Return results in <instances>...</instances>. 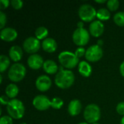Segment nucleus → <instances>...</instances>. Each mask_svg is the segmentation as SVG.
Returning <instances> with one entry per match:
<instances>
[{
	"mask_svg": "<svg viewBox=\"0 0 124 124\" xmlns=\"http://www.w3.org/2000/svg\"><path fill=\"white\" fill-rule=\"evenodd\" d=\"M75 81L74 73L70 70L59 71L54 77V83L60 89H65L70 88Z\"/></svg>",
	"mask_w": 124,
	"mask_h": 124,
	"instance_id": "f257e3e1",
	"label": "nucleus"
},
{
	"mask_svg": "<svg viewBox=\"0 0 124 124\" xmlns=\"http://www.w3.org/2000/svg\"><path fill=\"white\" fill-rule=\"evenodd\" d=\"M7 110L10 117L14 119H20L25 113V106L22 101L17 99L10 100L7 105Z\"/></svg>",
	"mask_w": 124,
	"mask_h": 124,
	"instance_id": "f03ea898",
	"label": "nucleus"
},
{
	"mask_svg": "<svg viewBox=\"0 0 124 124\" xmlns=\"http://www.w3.org/2000/svg\"><path fill=\"white\" fill-rule=\"evenodd\" d=\"M58 60L61 65L68 69L74 68L79 64V58L74 52L70 51L61 52L58 55Z\"/></svg>",
	"mask_w": 124,
	"mask_h": 124,
	"instance_id": "7ed1b4c3",
	"label": "nucleus"
},
{
	"mask_svg": "<svg viewBox=\"0 0 124 124\" xmlns=\"http://www.w3.org/2000/svg\"><path fill=\"white\" fill-rule=\"evenodd\" d=\"M26 74V68L22 63L15 62L12 65L8 70L9 78L14 82L22 81Z\"/></svg>",
	"mask_w": 124,
	"mask_h": 124,
	"instance_id": "20e7f679",
	"label": "nucleus"
},
{
	"mask_svg": "<svg viewBox=\"0 0 124 124\" xmlns=\"http://www.w3.org/2000/svg\"><path fill=\"white\" fill-rule=\"evenodd\" d=\"M101 117V110L96 104L88 105L84 111V118L89 124L97 123Z\"/></svg>",
	"mask_w": 124,
	"mask_h": 124,
	"instance_id": "39448f33",
	"label": "nucleus"
},
{
	"mask_svg": "<svg viewBox=\"0 0 124 124\" xmlns=\"http://www.w3.org/2000/svg\"><path fill=\"white\" fill-rule=\"evenodd\" d=\"M78 15L82 21L92 22L97 17V11L91 4H84L78 9Z\"/></svg>",
	"mask_w": 124,
	"mask_h": 124,
	"instance_id": "423d86ee",
	"label": "nucleus"
},
{
	"mask_svg": "<svg viewBox=\"0 0 124 124\" xmlns=\"http://www.w3.org/2000/svg\"><path fill=\"white\" fill-rule=\"evenodd\" d=\"M72 38L73 42L76 45L79 46H83L88 44L90 39V35L89 31L84 28H76L73 31Z\"/></svg>",
	"mask_w": 124,
	"mask_h": 124,
	"instance_id": "0eeeda50",
	"label": "nucleus"
},
{
	"mask_svg": "<svg viewBox=\"0 0 124 124\" xmlns=\"http://www.w3.org/2000/svg\"><path fill=\"white\" fill-rule=\"evenodd\" d=\"M103 56V50L97 44L90 46L86 52L85 58L89 62H97Z\"/></svg>",
	"mask_w": 124,
	"mask_h": 124,
	"instance_id": "6e6552de",
	"label": "nucleus"
},
{
	"mask_svg": "<svg viewBox=\"0 0 124 124\" xmlns=\"http://www.w3.org/2000/svg\"><path fill=\"white\" fill-rule=\"evenodd\" d=\"M23 49L28 54H36L39 51L41 46L40 41L33 36L28 37L25 39L23 44Z\"/></svg>",
	"mask_w": 124,
	"mask_h": 124,
	"instance_id": "1a4fd4ad",
	"label": "nucleus"
},
{
	"mask_svg": "<svg viewBox=\"0 0 124 124\" xmlns=\"http://www.w3.org/2000/svg\"><path fill=\"white\" fill-rule=\"evenodd\" d=\"M33 105L39 110H46L51 107V100L45 95H37L33 100Z\"/></svg>",
	"mask_w": 124,
	"mask_h": 124,
	"instance_id": "9d476101",
	"label": "nucleus"
},
{
	"mask_svg": "<svg viewBox=\"0 0 124 124\" xmlns=\"http://www.w3.org/2000/svg\"><path fill=\"white\" fill-rule=\"evenodd\" d=\"M36 86L40 92H46L49 90L52 86L51 78L46 75L39 76L36 80Z\"/></svg>",
	"mask_w": 124,
	"mask_h": 124,
	"instance_id": "9b49d317",
	"label": "nucleus"
},
{
	"mask_svg": "<svg viewBox=\"0 0 124 124\" xmlns=\"http://www.w3.org/2000/svg\"><path fill=\"white\" fill-rule=\"evenodd\" d=\"M0 37L4 41H7V42L13 41L17 37V32L13 28L11 27L4 28L0 32Z\"/></svg>",
	"mask_w": 124,
	"mask_h": 124,
	"instance_id": "f8f14e48",
	"label": "nucleus"
},
{
	"mask_svg": "<svg viewBox=\"0 0 124 124\" xmlns=\"http://www.w3.org/2000/svg\"><path fill=\"white\" fill-rule=\"evenodd\" d=\"M105 25L100 20H94L89 25V32L94 37H99L104 33Z\"/></svg>",
	"mask_w": 124,
	"mask_h": 124,
	"instance_id": "ddd939ff",
	"label": "nucleus"
},
{
	"mask_svg": "<svg viewBox=\"0 0 124 124\" xmlns=\"http://www.w3.org/2000/svg\"><path fill=\"white\" fill-rule=\"evenodd\" d=\"M28 66L33 70H39L44 65V60L41 55L38 54H33L29 56L27 60Z\"/></svg>",
	"mask_w": 124,
	"mask_h": 124,
	"instance_id": "4468645a",
	"label": "nucleus"
},
{
	"mask_svg": "<svg viewBox=\"0 0 124 124\" xmlns=\"http://www.w3.org/2000/svg\"><path fill=\"white\" fill-rule=\"evenodd\" d=\"M81 108H82V105L80 100L75 99L69 102L68 106V111L71 116H76L81 113Z\"/></svg>",
	"mask_w": 124,
	"mask_h": 124,
	"instance_id": "2eb2a0df",
	"label": "nucleus"
},
{
	"mask_svg": "<svg viewBox=\"0 0 124 124\" xmlns=\"http://www.w3.org/2000/svg\"><path fill=\"white\" fill-rule=\"evenodd\" d=\"M41 46L45 52L49 53H52L57 50V43L52 38H46L42 41Z\"/></svg>",
	"mask_w": 124,
	"mask_h": 124,
	"instance_id": "dca6fc26",
	"label": "nucleus"
},
{
	"mask_svg": "<svg viewBox=\"0 0 124 124\" xmlns=\"http://www.w3.org/2000/svg\"><path fill=\"white\" fill-rule=\"evenodd\" d=\"M23 49L17 45L12 46V47H10L9 50V58L14 62H18L19 60H20L23 57Z\"/></svg>",
	"mask_w": 124,
	"mask_h": 124,
	"instance_id": "f3484780",
	"label": "nucleus"
},
{
	"mask_svg": "<svg viewBox=\"0 0 124 124\" xmlns=\"http://www.w3.org/2000/svg\"><path fill=\"white\" fill-rule=\"evenodd\" d=\"M78 72L84 77H89L92 73V68L88 62L83 60L78 64Z\"/></svg>",
	"mask_w": 124,
	"mask_h": 124,
	"instance_id": "a211bd4d",
	"label": "nucleus"
},
{
	"mask_svg": "<svg viewBox=\"0 0 124 124\" xmlns=\"http://www.w3.org/2000/svg\"><path fill=\"white\" fill-rule=\"evenodd\" d=\"M44 70L48 74H54L57 72L59 67L57 63L52 60H46L43 65Z\"/></svg>",
	"mask_w": 124,
	"mask_h": 124,
	"instance_id": "6ab92c4d",
	"label": "nucleus"
},
{
	"mask_svg": "<svg viewBox=\"0 0 124 124\" xmlns=\"http://www.w3.org/2000/svg\"><path fill=\"white\" fill-rule=\"evenodd\" d=\"M19 92V89L17 86L15 84H9L5 89V93L6 95L11 100L15 99Z\"/></svg>",
	"mask_w": 124,
	"mask_h": 124,
	"instance_id": "aec40b11",
	"label": "nucleus"
},
{
	"mask_svg": "<svg viewBox=\"0 0 124 124\" xmlns=\"http://www.w3.org/2000/svg\"><path fill=\"white\" fill-rule=\"evenodd\" d=\"M48 33H49L48 29L44 26L38 27L35 31L36 38H37L39 40H44L45 39H46Z\"/></svg>",
	"mask_w": 124,
	"mask_h": 124,
	"instance_id": "412c9836",
	"label": "nucleus"
},
{
	"mask_svg": "<svg viewBox=\"0 0 124 124\" xmlns=\"http://www.w3.org/2000/svg\"><path fill=\"white\" fill-rule=\"evenodd\" d=\"M97 17L99 20H108L110 17V10L106 8H100L97 11Z\"/></svg>",
	"mask_w": 124,
	"mask_h": 124,
	"instance_id": "4be33fe9",
	"label": "nucleus"
},
{
	"mask_svg": "<svg viewBox=\"0 0 124 124\" xmlns=\"http://www.w3.org/2000/svg\"><path fill=\"white\" fill-rule=\"evenodd\" d=\"M10 65V60L9 58L4 54L0 56V72H4Z\"/></svg>",
	"mask_w": 124,
	"mask_h": 124,
	"instance_id": "5701e85b",
	"label": "nucleus"
},
{
	"mask_svg": "<svg viewBox=\"0 0 124 124\" xmlns=\"http://www.w3.org/2000/svg\"><path fill=\"white\" fill-rule=\"evenodd\" d=\"M113 20L115 23L119 26H124V12H118L114 15Z\"/></svg>",
	"mask_w": 124,
	"mask_h": 124,
	"instance_id": "b1692460",
	"label": "nucleus"
},
{
	"mask_svg": "<svg viewBox=\"0 0 124 124\" xmlns=\"http://www.w3.org/2000/svg\"><path fill=\"white\" fill-rule=\"evenodd\" d=\"M64 104L63 100L60 97H54L51 100V107L54 109L59 110L60 109Z\"/></svg>",
	"mask_w": 124,
	"mask_h": 124,
	"instance_id": "393cba45",
	"label": "nucleus"
},
{
	"mask_svg": "<svg viewBox=\"0 0 124 124\" xmlns=\"http://www.w3.org/2000/svg\"><path fill=\"white\" fill-rule=\"evenodd\" d=\"M107 6L109 10L116 11L119 7V1L118 0H108L107 1Z\"/></svg>",
	"mask_w": 124,
	"mask_h": 124,
	"instance_id": "a878e982",
	"label": "nucleus"
},
{
	"mask_svg": "<svg viewBox=\"0 0 124 124\" xmlns=\"http://www.w3.org/2000/svg\"><path fill=\"white\" fill-rule=\"evenodd\" d=\"M12 118L9 116H4L0 118V124H12Z\"/></svg>",
	"mask_w": 124,
	"mask_h": 124,
	"instance_id": "bb28decb",
	"label": "nucleus"
},
{
	"mask_svg": "<svg viewBox=\"0 0 124 124\" xmlns=\"http://www.w3.org/2000/svg\"><path fill=\"white\" fill-rule=\"evenodd\" d=\"M86 50L83 47V46H79V47H78L76 49V51H75V54L78 57V58H80V57H83V56H85V54H86Z\"/></svg>",
	"mask_w": 124,
	"mask_h": 124,
	"instance_id": "cd10ccee",
	"label": "nucleus"
},
{
	"mask_svg": "<svg viewBox=\"0 0 124 124\" xmlns=\"http://www.w3.org/2000/svg\"><path fill=\"white\" fill-rule=\"evenodd\" d=\"M11 4L13 8H15L16 9H19L22 8V7L23 5V2L21 0H12Z\"/></svg>",
	"mask_w": 124,
	"mask_h": 124,
	"instance_id": "c85d7f7f",
	"label": "nucleus"
},
{
	"mask_svg": "<svg viewBox=\"0 0 124 124\" xmlns=\"http://www.w3.org/2000/svg\"><path fill=\"white\" fill-rule=\"evenodd\" d=\"M7 23V16L3 12H0V28L2 30L4 28V25Z\"/></svg>",
	"mask_w": 124,
	"mask_h": 124,
	"instance_id": "c756f323",
	"label": "nucleus"
},
{
	"mask_svg": "<svg viewBox=\"0 0 124 124\" xmlns=\"http://www.w3.org/2000/svg\"><path fill=\"white\" fill-rule=\"evenodd\" d=\"M116 111L119 115L124 116V102H121L117 105Z\"/></svg>",
	"mask_w": 124,
	"mask_h": 124,
	"instance_id": "7c9ffc66",
	"label": "nucleus"
},
{
	"mask_svg": "<svg viewBox=\"0 0 124 124\" xmlns=\"http://www.w3.org/2000/svg\"><path fill=\"white\" fill-rule=\"evenodd\" d=\"M10 100L7 95H2L0 97V102L2 105H7L8 103L9 102Z\"/></svg>",
	"mask_w": 124,
	"mask_h": 124,
	"instance_id": "2f4dec72",
	"label": "nucleus"
},
{
	"mask_svg": "<svg viewBox=\"0 0 124 124\" xmlns=\"http://www.w3.org/2000/svg\"><path fill=\"white\" fill-rule=\"evenodd\" d=\"M10 3L11 2L9 0H1L0 1V9H4L7 8Z\"/></svg>",
	"mask_w": 124,
	"mask_h": 124,
	"instance_id": "473e14b6",
	"label": "nucleus"
},
{
	"mask_svg": "<svg viewBox=\"0 0 124 124\" xmlns=\"http://www.w3.org/2000/svg\"><path fill=\"white\" fill-rule=\"evenodd\" d=\"M120 73L122 75V76L124 77V61L120 65Z\"/></svg>",
	"mask_w": 124,
	"mask_h": 124,
	"instance_id": "72a5a7b5",
	"label": "nucleus"
},
{
	"mask_svg": "<svg viewBox=\"0 0 124 124\" xmlns=\"http://www.w3.org/2000/svg\"><path fill=\"white\" fill-rule=\"evenodd\" d=\"M77 26H78V28H84V23H83V21L78 22V24H77Z\"/></svg>",
	"mask_w": 124,
	"mask_h": 124,
	"instance_id": "f704fd0d",
	"label": "nucleus"
},
{
	"mask_svg": "<svg viewBox=\"0 0 124 124\" xmlns=\"http://www.w3.org/2000/svg\"><path fill=\"white\" fill-rule=\"evenodd\" d=\"M97 45H99L100 46H101L103 44V41H102V40H101V39H100V40H98V41H97Z\"/></svg>",
	"mask_w": 124,
	"mask_h": 124,
	"instance_id": "c9c22d12",
	"label": "nucleus"
},
{
	"mask_svg": "<svg viewBox=\"0 0 124 124\" xmlns=\"http://www.w3.org/2000/svg\"><path fill=\"white\" fill-rule=\"evenodd\" d=\"M95 1L97 3H100V4H102V3H105L106 2L105 0H96Z\"/></svg>",
	"mask_w": 124,
	"mask_h": 124,
	"instance_id": "e433bc0d",
	"label": "nucleus"
},
{
	"mask_svg": "<svg viewBox=\"0 0 124 124\" xmlns=\"http://www.w3.org/2000/svg\"><path fill=\"white\" fill-rule=\"evenodd\" d=\"M121 124H124V116H123V118L121 120Z\"/></svg>",
	"mask_w": 124,
	"mask_h": 124,
	"instance_id": "4c0bfd02",
	"label": "nucleus"
},
{
	"mask_svg": "<svg viewBox=\"0 0 124 124\" xmlns=\"http://www.w3.org/2000/svg\"><path fill=\"white\" fill-rule=\"evenodd\" d=\"M2 78H2V75H1V76H0V83L2 82Z\"/></svg>",
	"mask_w": 124,
	"mask_h": 124,
	"instance_id": "58836bf2",
	"label": "nucleus"
},
{
	"mask_svg": "<svg viewBox=\"0 0 124 124\" xmlns=\"http://www.w3.org/2000/svg\"><path fill=\"white\" fill-rule=\"evenodd\" d=\"M87 124V123H86V122H81V123H79V124Z\"/></svg>",
	"mask_w": 124,
	"mask_h": 124,
	"instance_id": "ea45409f",
	"label": "nucleus"
},
{
	"mask_svg": "<svg viewBox=\"0 0 124 124\" xmlns=\"http://www.w3.org/2000/svg\"><path fill=\"white\" fill-rule=\"evenodd\" d=\"M27 124L26 123H25V122H23V123H21V124Z\"/></svg>",
	"mask_w": 124,
	"mask_h": 124,
	"instance_id": "a19ab883",
	"label": "nucleus"
},
{
	"mask_svg": "<svg viewBox=\"0 0 124 124\" xmlns=\"http://www.w3.org/2000/svg\"><path fill=\"white\" fill-rule=\"evenodd\" d=\"M97 124V123H95V124Z\"/></svg>",
	"mask_w": 124,
	"mask_h": 124,
	"instance_id": "79ce46f5",
	"label": "nucleus"
}]
</instances>
